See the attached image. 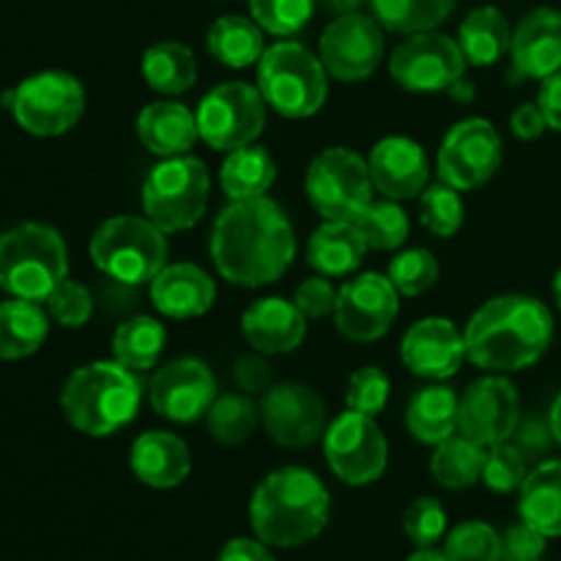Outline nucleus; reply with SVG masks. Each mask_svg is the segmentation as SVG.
<instances>
[{"label": "nucleus", "mask_w": 561, "mask_h": 561, "mask_svg": "<svg viewBox=\"0 0 561 561\" xmlns=\"http://www.w3.org/2000/svg\"><path fill=\"white\" fill-rule=\"evenodd\" d=\"M529 460L526 455L515 447L513 442H502L493 444L488 449V460H485V471H482V482L491 488L493 493H513L520 491V485L529 477Z\"/></svg>", "instance_id": "44"}, {"label": "nucleus", "mask_w": 561, "mask_h": 561, "mask_svg": "<svg viewBox=\"0 0 561 561\" xmlns=\"http://www.w3.org/2000/svg\"><path fill=\"white\" fill-rule=\"evenodd\" d=\"M323 455L340 482L362 488L383 477L389 463V444L376 416L343 411L329 422L323 433Z\"/></svg>", "instance_id": "12"}, {"label": "nucleus", "mask_w": 561, "mask_h": 561, "mask_svg": "<svg viewBox=\"0 0 561 561\" xmlns=\"http://www.w3.org/2000/svg\"><path fill=\"white\" fill-rule=\"evenodd\" d=\"M241 334L247 343L266 356L290 354L307 337V318L296 301L283 296H266L252 301L241 316Z\"/></svg>", "instance_id": "23"}, {"label": "nucleus", "mask_w": 561, "mask_h": 561, "mask_svg": "<svg viewBox=\"0 0 561 561\" xmlns=\"http://www.w3.org/2000/svg\"><path fill=\"white\" fill-rule=\"evenodd\" d=\"M548 537L526 520L510 526L502 535V557L499 561H540L546 553Z\"/></svg>", "instance_id": "48"}, {"label": "nucleus", "mask_w": 561, "mask_h": 561, "mask_svg": "<svg viewBox=\"0 0 561 561\" xmlns=\"http://www.w3.org/2000/svg\"><path fill=\"white\" fill-rule=\"evenodd\" d=\"M266 99L250 82L230 80L211 88L197 104V131L214 151L252 146L266 129Z\"/></svg>", "instance_id": "11"}, {"label": "nucleus", "mask_w": 561, "mask_h": 561, "mask_svg": "<svg viewBox=\"0 0 561 561\" xmlns=\"http://www.w3.org/2000/svg\"><path fill=\"white\" fill-rule=\"evenodd\" d=\"M268 548L272 546H266L257 537L255 540H250V537H236V540L225 542L217 561H277Z\"/></svg>", "instance_id": "53"}, {"label": "nucleus", "mask_w": 561, "mask_h": 561, "mask_svg": "<svg viewBox=\"0 0 561 561\" xmlns=\"http://www.w3.org/2000/svg\"><path fill=\"white\" fill-rule=\"evenodd\" d=\"M553 299H557V307L561 310V268L557 272V277H553Z\"/></svg>", "instance_id": "59"}, {"label": "nucleus", "mask_w": 561, "mask_h": 561, "mask_svg": "<svg viewBox=\"0 0 561 561\" xmlns=\"http://www.w3.org/2000/svg\"><path fill=\"white\" fill-rule=\"evenodd\" d=\"M513 69L526 80H548L561 71V11L551 5L529 11L513 27Z\"/></svg>", "instance_id": "22"}, {"label": "nucleus", "mask_w": 561, "mask_h": 561, "mask_svg": "<svg viewBox=\"0 0 561 561\" xmlns=\"http://www.w3.org/2000/svg\"><path fill=\"white\" fill-rule=\"evenodd\" d=\"M261 425V409L252 403V394L228 392L219 394L206 414L208 436L222 447H239L250 442Z\"/></svg>", "instance_id": "38"}, {"label": "nucleus", "mask_w": 561, "mask_h": 561, "mask_svg": "<svg viewBox=\"0 0 561 561\" xmlns=\"http://www.w3.org/2000/svg\"><path fill=\"white\" fill-rule=\"evenodd\" d=\"M211 197V175L203 159H162L142 184V214L164 233H184L203 219Z\"/></svg>", "instance_id": "8"}, {"label": "nucleus", "mask_w": 561, "mask_h": 561, "mask_svg": "<svg viewBox=\"0 0 561 561\" xmlns=\"http://www.w3.org/2000/svg\"><path fill=\"white\" fill-rule=\"evenodd\" d=\"M510 129H513V135L518 140H537L548 129V121L542 115L540 104L526 102L520 107H515L513 115H510Z\"/></svg>", "instance_id": "52"}, {"label": "nucleus", "mask_w": 561, "mask_h": 561, "mask_svg": "<svg viewBox=\"0 0 561 561\" xmlns=\"http://www.w3.org/2000/svg\"><path fill=\"white\" fill-rule=\"evenodd\" d=\"M463 49L447 33L425 31L411 33L403 44H398L389 58V75L400 88L411 93L447 91L453 82L466 77Z\"/></svg>", "instance_id": "14"}, {"label": "nucleus", "mask_w": 561, "mask_h": 561, "mask_svg": "<svg viewBox=\"0 0 561 561\" xmlns=\"http://www.w3.org/2000/svg\"><path fill=\"white\" fill-rule=\"evenodd\" d=\"M168 343V329L151 316H135L121 323L113 334V356L131 373H146L157 367Z\"/></svg>", "instance_id": "36"}, {"label": "nucleus", "mask_w": 561, "mask_h": 561, "mask_svg": "<svg viewBox=\"0 0 561 561\" xmlns=\"http://www.w3.org/2000/svg\"><path fill=\"white\" fill-rule=\"evenodd\" d=\"M403 531L416 548H433L447 535V513L433 496H420L403 513Z\"/></svg>", "instance_id": "47"}, {"label": "nucleus", "mask_w": 561, "mask_h": 561, "mask_svg": "<svg viewBox=\"0 0 561 561\" xmlns=\"http://www.w3.org/2000/svg\"><path fill=\"white\" fill-rule=\"evenodd\" d=\"M449 561H499L502 557V535L491 524L469 520L455 526L444 542Z\"/></svg>", "instance_id": "43"}, {"label": "nucleus", "mask_w": 561, "mask_h": 561, "mask_svg": "<svg viewBox=\"0 0 561 561\" xmlns=\"http://www.w3.org/2000/svg\"><path fill=\"white\" fill-rule=\"evenodd\" d=\"M405 561H449V559H447V553L436 551V548H420V551L411 553Z\"/></svg>", "instance_id": "58"}, {"label": "nucleus", "mask_w": 561, "mask_h": 561, "mask_svg": "<svg viewBox=\"0 0 561 561\" xmlns=\"http://www.w3.org/2000/svg\"><path fill=\"white\" fill-rule=\"evenodd\" d=\"M447 93H449V96H453L458 104H471V102H474V93H477V91H474V85H471V82L466 80V77H460L458 82H453V85L447 88Z\"/></svg>", "instance_id": "55"}, {"label": "nucleus", "mask_w": 561, "mask_h": 561, "mask_svg": "<svg viewBox=\"0 0 561 561\" xmlns=\"http://www.w3.org/2000/svg\"><path fill=\"white\" fill-rule=\"evenodd\" d=\"M537 104H540L542 115H546L548 129L559 131L561 135V71L551 75L548 80H542Z\"/></svg>", "instance_id": "54"}, {"label": "nucleus", "mask_w": 561, "mask_h": 561, "mask_svg": "<svg viewBox=\"0 0 561 561\" xmlns=\"http://www.w3.org/2000/svg\"><path fill=\"white\" fill-rule=\"evenodd\" d=\"M400 359L414 376L425 381H447L458 376L466 354V337L449 318H422L405 332L400 343Z\"/></svg>", "instance_id": "20"}, {"label": "nucleus", "mask_w": 561, "mask_h": 561, "mask_svg": "<svg viewBox=\"0 0 561 561\" xmlns=\"http://www.w3.org/2000/svg\"><path fill=\"white\" fill-rule=\"evenodd\" d=\"M318 58L334 80H367L383 60V27L362 11L334 16L318 38Z\"/></svg>", "instance_id": "16"}, {"label": "nucleus", "mask_w": 561, "mask_h": 561, "mask_svg": "<svg viewBox=\"0 0 561 561\" xmlns=\"http://www.w3.org/2000/svg\"><path fill=\"white\" fill-rule=\"evenodd\" d=\"M137 137L142 146L157 157H184L190 148L201 140L197 131V118L186 104L170 102H151L137 115Z\"/></svg>", "instance_id": "26"}, {"label": "nucleus", "mask_w": 561, "mask_h": 561, "mask_svg": "<svg viewBox=\"0 0 561 561\" xmlns=\"http://www.w3.org/2000/svg\"><path fill=\"white\" fill-rule=\"evenodd\" d=\"M520 420L518 389L499 373L469 383L458 400V431L488 449L510 442Z\"/></svg>", "instance_id": "18"}, {"label": "nucleus", "mask_w": 561, "mask_h": 561, "mask_svg": "<svg viewBox=\"0 0 561 561\" xmlns=\"http://www.w3.org/2000/svg\"><path fill=\"white\" fill-rule=\"evenodd\" d=\"M463 337L471 365L507 376L546 356L553 340V316L535 296L504 294L469 318Z\"/></svg>", "instance_id": "2"}, {"label": "nucleus", "mask_w": 561, "mask_h": 561, "mask_svg": "<svg viewBox=\"0 0 561 561\" xmlns=\"http://www.w3.org/2000/svg\"><path fill=\"white\" fill-rule=\"evenodd\" d=\"M9 110L27 135L60 137L80 124L85 113V88L69 71H36L11 91Z\"/></svg>", "instance_id": "10"}, {"label": "nucleus", "mask_w": 561, "mask_h": 561, "mask_svg": "<svg viewBox=\"0 0 561 561\" xmlns=\"http://www.w3.org/2000/svg\"><path fill=\"white\" fill-rule=\"evenodd\" d=\"M208 252L222 279L239 288H263L277 283L294 263V225L266 195L230 201L214 222Z\"/></svg>", "instance_id": "1"}, {"label": "nucleus", "mask_w": 561, "mask_h": 561, "mask_svg": "<svg viewBox=\"0 0 561 561\" xmlns=\"http://www.w3.org/2000/svg\"><path fill=\"white\" fill-rule=\"evenodd\" d=\"M332 14L343 16V14H356L362 11V5H367V0H321Z\"/></svg>", "instance_id": "56"}, {"label": "nucleus", "mask_w": 561, "mask_h": 561, "mask_svg": "<svg viewBox=\"0 0 561 561\" xmlns=\"http://www.w3.org/2000/svg\"><path fill=\"white\" fill-rule=\"evenodd\" d=\"M370 164L345 146L323 148L305 173V192L323 219L354 222L373 203Z\"/></svg>", "instance_id": "9"}, {"label": "nucleus", "mask_w": 561, "mask_h": 561, "mask_svg": "<svg viewBox=\"0 0 561 561\" xmlns=\"http://www.w3.org/2000/svg\"><path fill=\"white\" fill-rule=\"evenodd\" d=\"M458 44L471 66H493L510 53L513 27L496 5H480L469 11L458 27Z\"/></svg>", "instance_id": "31"}, {"label": "nucleus", "mask_w": 561, "mask_h": 561, "mask_svg": "<svg viewBox=\"0 0 561 561\" xmlns=\"http://www.w3.org/2000/svg\"><path fill=\"white\" fill-rule=\"evenodd\" d=\"M316 5L318 0H250V14L266 33L288 38L305 31Z\"/></svg>", "instance_id": "41"}, {"label": "nucleus", "mask_w": 561, "mask_h": 561, "mask_svg": "<svg viewBox=\"0 0 561 561\" xmlns=\"http://www.w3.org/2000/svg\"><path fill=\"white\" fill-rule=\"evenodd\" d=\"M140 378L118 362H88L66 378L60 411L77 433L107 438L129 425L140 411Z\"/></svg>", "instance_id": "4"}, {"label": "nucleus", "mask_w": 561, "mask_h": 561, "mask_svg": "<svg viewBox=\"0 0 561 561\" xmlns=\"http://www.w3.org/2000/svg\"><path fill=\"white\" fill-rule=\"evenodd\" d=\"M463 201H460V192L449 184H433L427 186L420 195V219L433 236H449L458 233L463 228Z\"/></svg>", "instance_id": "40"}, {"label": "nucleus", "mask_w": 561, "mask_h": 561, "mask_svg": "<svg viewBox=\"0 0 561 561\" xmlns=\"http://www.w3.org/2000/svg\"><path fill=\"white\" fill-rule=\"evenodd\" d=\"M142 80L162 96H181L197 82V60L186 44L157 42L142 53Z\"/></svg>", "instance_id": "32"}, {"label": "nucleus", "mask_w": 561, "mask_h": 561, "mask_svg": "<svg viewBox=\"0 0 561 561\" xmlns=\"http://www.w3.org/2000/svg\"><path fill=\"white\" fill-rule=\"evenodd\" d=\"M49 321H55L64 329H80L91 321L93 316V296L82 283L66 277L53 294L44 301Z\"/></svg>", "instance_id": "45"}, {"label": "nucleus", "mask_w": 561, "mask_h": 561, "mask_svg": "<svg viewBox=\"0 0 561 561\" xmlns=\"http://www.w3.org/2000/svg\"><path fill=\"white\" fill-rule=\"evenodd\" d=\"M354 225L359 228L362 239H365L367 250L376 252H394L405 244L409 239V214L403 211L398 201H373L359 217L354 219Z\"/></svg>", "instance_id": "39"}, {"label": "nucleus", "mask_w": 561, "mask_h": 561, "mask_svg": "<svg viewBox=\"0 0 561 561\" xmlns=\"http://www.w3.org/2000/svg\"><path fill=\"white\" fill-rule=\"evenodd\" d=\"M367 244L354 222L323 219L307 241V263L323 277H345L365 261Z\"/></svg>", "instance_id": "27"}, {"label": "nucleus", "mask_w": 561, "mask_h": 561, "mask_svg": "<svg viewBox=\"0 0 561 561\" xmlns=\"http://www.w3.org/2000/svg\"><path fill=\"white\" fill-rule=\"evenodd\" d=\"M438 274L442 268H438L436 255L425 247H414L392 257L387 277L392 279L400 296H422L438 283Z\"/></svg>", "instance_id": "42"}, {"label": "nucleus", "mask_w": 561, "mask_h": 561, "mask_svg": "<svg viewBox=\"0 0 561 561\" xmlns=\"http://www.w3.org/2000/svg\"><path fill=\"white\" fill-rule=\"evenodd\" d=\"M69 277V250L53 225L20 222L0 233V288L14 299L47 301Z\"/></svg>", "instance_id": "5"}, {"label": "nucleus", "mask_w": 561, "mask_h": 561, "mask_svg": "<svg viewBox=\"0 0 561 561\" xmlns=\"http://www.w3.org/2000/svg\"><path fill=\"white\" fill-rule=\"evenodd\" d=\"M93 266L121 285L151 283L168 266V233L142 214H118L93 230Z\"/></svg>", "instance_id": "6"}, {"label": "nucleus", "mask_w": 561, "mask_h": 561, "mask_svg": "<svg viewBox=\"0 0 561 561\" xmlns=\"http://www.w3.org/2000/svg\"><path fill=\"white\" fill-rule=\"evenodd\" d=\"M378 25L389 33L436 31L453 14L455 0H367Z\"/></svg>", "instance_id": "37"}, {"label": "nucleus", "mask_w": 561, "mask_h": 561, "mask_svg": "<svg viewBox=\"0 0 561 561\" xmlns=\"http://www.w3.org/2000/svg\"><path fill=\"white\" fill-rule=\"evenodd\" d=\"M49 334V316L38 301H0V359L20 362L36 354Z\"/></svg>", "instance_id": "29"}, {"label": "nucleus", "mask_w": 561, "mask_h": 561, "mask_svg": "<svg viewBox=\"0 0 561 561\" xmlns=\"http://www.w3.org/2000/svg\"><path fill=\"white\" fill-rule=\"evenodd\" d=\"M548 422H551L553 438H557V444L561 447V392H559V398L553 400V405H551V416H548Z\"/></svg>", "instance_id": "57"}, {"label": "nucleus", "mask_w": 561, "mask_h": 561, "mask_svg": "<svg viewBox=\"0 0 561 561\" xmlns=\"http://www.w3.org/2000/svg\"><path fill=\"white\" fill-rule=\"evenodd\" d=\"M233 381L244 394H266L274 387V370L266 354H241L233 362Z\"/></svg>", "instance_id": "50"}, {"label": "nucleus", "mask_w": 561, "mask_h": 561, "mask_svg": "<svg viewBox=\"0 0 561 561\" xmlns=\"http://www.w3.org/2000/svg\"><path fill=\"white\" fill-rule=\"evenodd\" d=\"M129 466L142 485L153 491L179 488L192 471V453L181 436L170 431L140 433L131 444Z\"/></svg>", "instance_id": "25"}, {"label": "nucleus", "mask_w": 561, "mask_h": 561, "mask_svg": "<svg viewBox=\"0 0 561 561\" xmlns=\"http://www.w3.org/2000/svg\"><path fill=\"white\" fill-rule=\"evenodd\" d=\"M458 394L444 383L422 387L405 409V427L420 444L436 447L458 431Z\"/></svg>", "instance_id": "30"}, {"label": "nucleus", "mask_w": 561, "mask_h": 561, "mask_svg": "<svg viewBox=\"0 0 561 561\" xmlns=\"http://www.w3.org/2000/svg\"><path fill=\"white\" fill-rule=\"evenodd\" d=\"M294 301L296 307L305 312L307 321H318V318H327L334 312V305H337V288L329 283V277L316 274V277L305 279V283L296 288Z\"/></svg>", "instance_id": "49"}, {"label": "nucleus", "mask_w": 561, "mask_h": 561, "mask_svg": "<svg viewBox=\"0 0 561 561\" xmlns=\"http://www.w3.org/2000/svg\"><path fill=\"white\" fill-rule=\"evenodd\" d=\"M502 159L504 142L496 126L488 118H466L444 135L436 170L444 184L469 192L488 184L502 168Z\"/></svg>", "instance_id": "13"}, {"label": "nucleus", "mask_w": 561, "mask_h": 561, "mask_svg": "<svg viewBox=\"0 0 561 561\" xmlns=\"http://www.w3.org/2000/svg\"><path fill=\"white\" fill-rule=\"evenodd\" d=\"M329 71L299 42H277L257 60V91L283 118H310L327 104Z\"/></svg>", "instance_id": "7"}, {"label": "nucleus", "mask_w": 561, "mask_h": 561, "mask_svg": "<svg viewBox=\"0 0 561 561\" xmlns=\"http://www.w3.org/2000/svg\"><path fill=\"white\" fill-rule=\"evenodd\" d=\"M332 496L310 469L285 466L255 488L250 524L257 540L272 548H299L316 540L329 524Z\"/></svg>", "instance_id": "3"}, {"label": "nucleus", "mask_w": 561, "mask_h": 561, "mask_svg": "<svg viewBox=\"0 0 561 561\" xmlns=\"http://www.w3.org/2000/svg\"><path fill=\"white\" fill-rule=\"evenodd\" d=\"M151 301L164 318L192 321L211 310L217 301V285L211 274L195 263H168L151 279Z\"/></svg>", "instance_id": "24"}, {"label": "nucleus", "mask_w": 561, "mask_h": 561, "mask_svg": "<svg viewBox=\"0 0 561 561\" xmlns=\"http://www.w3.org/2000/svg\"><path fill=\"white\" fill-rule=\"evenodd\" d=\"M518 493L520 520L546 537H561V458L537 463Z\"/></svg>", "instance_id": "28"}, {"label": "nucleus", "mask_w": 561, "mask_h": 561, "mask_svg": "<svg viewBox=\"0 0 561 561\" xmlns=\"http://www.w3.org/2000/svg\"><path fill=\"white\" fill-rule=\"evenodd\" d=\"M373 186L389 201H411L427 190L431 181V162L425 148L403 135L383 137L373 146L370 159Z\"/></svg>", "instance_id": "21"}, {"label": "nucleus", "mask_w": 561, "mask_h": 561, "mask_svg": "<svg viewBox=\"0 0 561 561\" xmlns=\"http://www.w3.org/2000/svg\"><path fill=\"white\" fill-rule=\"evenodd\" d=\"M151 409L159 416L179 425H190L208 414L217 400V381L206 362L195 356H181L159 367L148 389Z\"/></svg>", "instance_id": "19"}, {"label": "nucleus", "mask_w": 561, "mask_h": 561, "mask_svg": "<svg viewBox=\"0 0 561 561\" xmlns=\"http://www.w3.org/2000/svg\"><path fill=\"white\" fill-rule=\"evenodd\" d=\"M510 442H513L515 447L526 455V460L531 463V460H540L542 455L551 449V444L557 442V438H553L551 422H540V420H535V416H529V420L518 422V427H515V433Z\"/></svg>", "instance_id": "51"}, {"label": "nucleus", "mask_w": 561, "mask_h": 561, "mask_svg": "<svg viewBox=\"0 0 561 561\" xmlns=\"http://www.w3.org/2000/svg\"><path fill=\"white\" fill-rule=\"evenodd\" d=\"M274 179H277V164H274L272 153L255 142L230 151L219 168V186L230 201L263 197L272 190Z\"/></svg>", "instance_id": "33"}, {"label": "nucleus", "mask_w": 561, "mask_h": 561, "mask_svg": "<svg viewBox=\"0 0 561 561\" xmlns=\"http://www.w3.org/2000/svg\"><path fill=\"white\" fill-rule=\"evenodd\" d=\"M485 460L488 447L460 433V436H449L447 442L436 444L431 458V474L447 491H466L482 480Z\"/></svg>", "instance_id": "35"}, {"label": "nucleus", "mask_w": 561, "mask_h": 561, "mask_svg": "<svg viewBox=\"0 0 561 561\" xmlns=\"http://www.w3.org/2000/svg\"><path fill=\"white\" fill-rule=\"evenodd\" d=\"M400 312V294L392 279L378 272L359 274L337 288L334 327L351 343H376L392 329Z\"/></svg>", "instance_id": "17"}, {"label": "nucleus", "mask_w": 561, "mask_h": 561, "mask_svg": "<svg viewBox=\"0 0 561 561\" xmlns=\"http://www.w3.org/2000/svg\"><path fill=\"white\" fill-rule=\"evenodd\" d=\"M389 376L381 367H359L351 373L348 383H345V405L348 411H359V414L378 416L389 403Z\"/></svg>", "instance_id": "46"}, {"label": "nucleus", "mask_w": 561, "mask_h": 561, "mask_svg": "<svg viewBox=\"0 0 561 561\" xmlns=\"http://www.w3.org/2000/svg\"><path fill=\"white\" fill-rule=\"evenodd\" d=\"M261 425L274 444L285 449H305L323 442L329 409L321 394L299 381L274 383L261 400Z\"/></svg>", "instance_id": "15"}, {"label": "nucleus", "mask_w": 561, "mask_h": 561, "mask_svg": "<svg viewBox=\"0 0 561 561\" xmlns=\"http://www.w3.org/2000/svg\"><path fill=\"white\" fill-rule=\"evenodd\" d=\"M263 33L266 31L252 16L228 14L211 22L206 33V47L219 64L230 66V69H247L266 53Z\"/></svg>", "instance_id": "34"}]
</instances>
